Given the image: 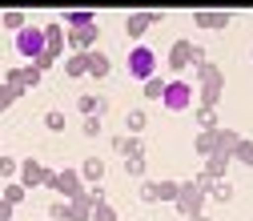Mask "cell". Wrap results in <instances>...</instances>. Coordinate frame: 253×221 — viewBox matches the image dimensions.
<instances>
[{"label":"cell","instance_id":"6da1fadb","mask_svg":"<svg viewBox=\"0 0 253 221\" xmlns=\"http://www.w3.org/2000/svg\"><path fill=\"white\" fill-rule=\"evenodd\" d=\"M129 69H133V77H149L153 52H149V48H133V52H129Z\"/></svg>","mask_w":253,"mask_h":221},{"label":"cell","instance_id":"7a4b0ae2","mask_svg":"<svg viewBox=\"0 0 253 221\" xmlns=\"http://www.w3.org/2000/svg\"><path fill=\"white\" fill-rule=\"evenodd\" d=\"M165 101H173V109H181V105L189 101V88H185V85H173V88H165Z\"/></svg>","mask_w":253,"mask_h":221},{"label":"cell","instance_id":"3957f363","mask_svg":"<svg viewBox=\"0 0 253 221\" xmlns=\"http://www.w3.org/2000/svg\"><path fill=\"white\" fill-rule=\"evenodd\" d=\"M20 48H24V52H37V48H41V33H37V28H24Z\"/></svg>","mask_w":253,"mask_h":221}]
</instances>
